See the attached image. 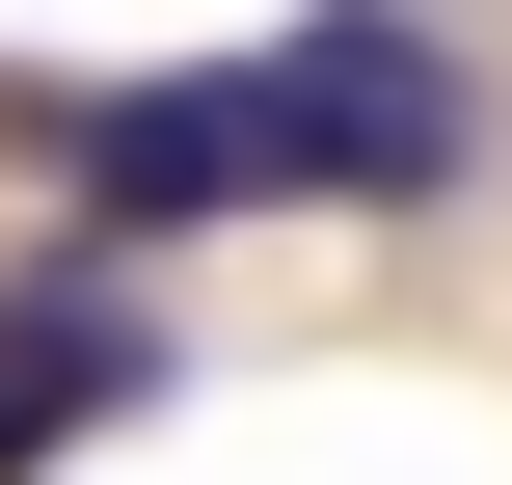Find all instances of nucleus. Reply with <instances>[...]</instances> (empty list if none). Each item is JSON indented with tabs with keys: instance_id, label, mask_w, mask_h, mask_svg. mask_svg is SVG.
<instances>
[{
	"instance_id": "obj_2",
	"label": "nucleus",
	"mask_w": 512,
	"mask_h": 485,
	"mask_svg": "<svg viewBox=\"0 0 512 485\" xmlns=\"http://www.w3.org/2000/svg\"><path fill=\"white\" fill-rule=\"evenodd\" d=\"M135 405H162V324H135L108 270H27V297H0V485L81 459V432H135Z\"/></svg>"
},
{
	"instance_id": "obj_1",
	"label": "nucleus",
	"mask_w": 512,
	"mask_h": 485,
	"mask_svg": "<svg viewBox=\"0 0 512 485\" xmlns=\"http://www.w3.org/2000/svg\"><path fill=\"white\" fill-rule=\"evenodd\" d=\"M216 108H243V189H270V216H432V189L486 162V81H459L405 0H297L270 54H216Z\"/></svg>"
}]
</instances>
